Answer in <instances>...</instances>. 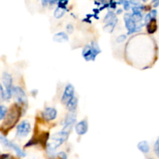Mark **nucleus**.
Segmentation results:
<instances>
[{
  "label": "nucleus",
  "instance_id": "8",
  "mask_svg": "<svg viewBox=\"0 0 159 159\" xmlns=\"http://www.w3.org/2000/svg\"><path fill=\"white\" fill-rule=\"evenodd\" d=\"M74 93H75V88L71 84H68L66 85L64 91L63 96L61 98V102L62 103L66 104L74 97Z\"/></svg>",
  "mask_w": 159,
  "mask_h": 159
},
{
  "label": "nucleus",
  "instance_id": "27",
  "mask_svg": "<svg viewBox=\"0 0 159 159\" xmlns=\"http://www.w3.org/2000/svg\"><path fill=\"white\" fill-rule=\"evenodd\" d=\"M0 159H13V158L9 154H3L0 155Z\"/></svg>",
  "mask_w": 159,
  "mask_h": 159
},
{
  "label": "nucleus",
  "instance_id": "28",
  "mask_svg": "<svg viewBox=\"0 0 159 159\" xmlns=\"http://www.w3.org/2000/svg\"><path fill=\"white\" fill-rule=\"evenodd\" d=\"M130 7V2L128 1H125L124 2V8L125 10H129Z\"/></svg>",
  "mask_w": 159,
  "mask_h": 159
},
{
  "label": "nucleus",
  "instance_id": "7",
  "mask_svg": "<svg viewBox=\"0 0 159 159\" xmlns=\"http://www.w3.org/2000/svg\"><path fill=\"white\" fill-rule=\"evenodd\" d=\"M13 94L19 103L23 104V105L27 104V96H26L25 91L21 87H13Z\"/></svg>",
  "mask_w": 159,
  "mask_h": 159
},
{
  "label": "nucleus",
  "instance_id": "6",
  "mask_svg": "<svg viewBox=\"0 0 159 159\" xmlns=\"http://www.w3.org/2000/svg\"><path fill=\"white\" fill-rule=\"evenodd\" d=\"M124 22H125L126 28L128 30V34H132L133 33L137 31V24L133 18V16L131 14L126 13L124 15Z\"/></svg>",
  "mask_w": 159,
  "mask_h": 159
},
{
  "label": "nucleus",
  "instance_id": "32",
  "mask_svg": "<svg viewBox=\"0 0 159 159\" xmlns=\"http://www.w3.org/2000/svg\"><path fill=\"white\" fill-rule=\"evenodd\" d=\"M121 12H122V10H121V9H119V10L117 11V14H120V13H121Z\"/></svg>",
  "mask_w": 159,
  "mask_h": 159
},
{
  "label": "nucleus",
  "instance_id": "22",
  "mask_svg": "<svg viewBox=\"0 0 159 159\" xmlns=\"http://www.w3.org/2000/svg\"><path fill=\"white\" fill-rule=\"evenodd\" d=\"M7 114V108L2 105H0V120L4 119Z\"/></svg>",
  "mask_w": 159,
  "mask_h": 159
},
{
  "label": "nucleus",
  "instance_id": "18",
  "mask_svg": "<svg viewBox=\"0 0 159 159\" xmlns=\"http://www.w3.org/2000/svg\"><path fill=\"white\" fill-rule=\"evenodd\" d=\"M156 16H157V11L155 10V9L152 10L148 14H147L145 18H144V22H145L146 24H148V23L152 20L156 18Z\"/></svg>",
  "mask_w": 159,
  "mask_h": 159
},
{
  "label": "nucleus",
  "instance_id": "14",
  "mask_svg": "<svg viewBox=\"0 0 159 159\" xmlns=\"http://www.w3.org/2000/svg\"><path fill=\"white\" fill-rule=\"evenodd\" d=\"M78 106V99L76 97H73L69 102L67 103V108L70 112H75Z\"/></svg>",
  "mask_w": 159,
  "mask_h": 159
},
{
  "label": "nucleus",
  "instance_id": "37",
  "mask_svg": "<svg viewBox=\"0 0 159 159\" xmlns=\"http://www.w3.org/2000/svg\"><path fill=\"white\" fill-rule=\"evenodd\" d=\"M158 140H159V139H158Z\"/></svg>",
  "mask_w": 159,
  "mask_h": 159
},
{
  "label": "nucleus",
  "instance_id": "33",
  "mask_svg": "<svg viewBox=\"0 0 159 159\" xmlns=\"http://www.w3.org/2000/svg\"><path fill=\"white\" fill-rule=\"evenodd\" d=\"M158 1H159V0H153V2H156Z\"/></svg>",
  "mask_w": 159,
  "mask_h": 159
},
{
  "label": "nucleus",
  "instance_id": "12",
  "mask_svg": "<svg viewBox=\"0 0 159 159\" xmlns=\"http://www.w3.org/2000/svg\"><path fill=\"white\" fill-rule=\"evenodd\" d=\"M88 130V124L85 120L78 123L75 126V131L79 135H84Z\"/></svg>",
  "mask_w": 159,
  "mask_h": 159
},
{
  "label": "nucleus",
  "instance_id": "11",
  "mask_svg": "<svg viewBox=\"0 0 159 159\" xmlns=\"http://www.w3.org/2000/svg\"><path fill=\"white\" fill-rule=\"evenodd\" d=\"M43 116L47 120H54L57 117V110L52 107H48L43 111Z\"/></svg>",
  "mask_w": 159,
  "mask_h": 159
},
{
  "label": "nucleus",
  "instance_id": "36",
  "mask_svg": "<svg viewBox=\"0 0 159 159\" xmlns=\"http://www.w3.org/2000/svg\"><path fill=\"white\" fill-rule=\"evenodd\" d=\"M59 1H60V0H59Z\"/></svg>",
  "mask_w": 159,
  "mask_h": 159
},
{
  "label": "nucleus",
  "instance_id": "4",
  "mask_svg": "<svg viewBox=\"0 0 159 159\" xmlns=\"http://www.w3.org/2000/svg\"><path fill=\"white\" fill-rule=\"evenodd\" d=\"M3 84L6 87V99H9L13 93L12 88V78L9 73H4L2 76Z\"/></svg>",
  "mask_w": 159,
  "mask_h": 159
},
{
  "label": "nucleus",
  "instance_id": "9",
  "mask_svg": "<svg viewBox=\"0 0 159 159\" xmlns=\"http://www.w3.org/2000/svg\"><path fill=\"white\" fill-rule=\"evenodd\" d=\"M76 121V114L75 112H71L67 116L65 120V127H64L63 130L67 131L69 133L71 130V127L74 125V124Z\"/></svg>",
  "mask_w": 159,
  "mask_h": 159
},
{
  "label": "nucleus",
  "instance_id": "10",
  "mask_svg": "<svg viewBox=\"0 0 159 159\" xmlns=\"http://www.w3.org/2000/svg\"><path fill=\"white\" fill-rule=\"evenodd\" d=\"M82 57H84L86 61H95L96 55L93 53V50L90 45H86L84 47L83 50H82Z\"/></svg>",
  "mask_w": 159,
  "mask_h": 159
},
{
  "label": "nucleus",
  "instance_id": "2",
  "mask_svg": "<svg viewBox=\"0 0 159 159\" xmlns=\"http://www.w3.org/2000/svg\"><path fill=\"white\" fill-rule=\"evenodd\" d=\"M68 134H69L68 132L65 131V130H62L61 131L57 132L55 134L53 135L51 138L52 142L48 144V151L51 152H54L57 148H58L61 144H63V143L68 139Z\"/></svg>",
  "mask_w": 159,
  "mask_h": 159
},
{
  "label": "nucleus",
  "instance_id": "35",
  "mask_svg": "<svg viewBox=\"0 0 159 159\" xmlns=\"http://www.w3.org/2000/svg\"><path fill=\"white\" fill-rule=\"evenodd\" d=\"M142 1H144V2H146V1H147V0H142Z\"/></svg>",
  "mask_w": 159,
  "mask_h": 159
},
{
  "label": "nucleus",
  "instance_id": "5",
  "mask_svg": "<svg viewBox=\"0 0 159 159\" xmlns=\"http://www.w3.org/2000/svg\"><path fill=\"white\" fill-rule=\"evenodd\" d=\"M31 130V126L30 123L26 120H23L17 126L16 135L19 138H25L30 134Z\"/></svg>",
  "mask_w": 159,
  "mask_h": 159
},
{
  "label": "nucleus",
  "instance_id": "31",
  "mask_svg": "<svg viewBox=\"0 0 159 159\" xmlns=\"http://www.w3.org/2000/svg\"><path fill=\"white\" fill-rule=\"evenodd\" d=\"M158 6H159V1L156 2H155V4H154V6H155V7H158Z\"/></svg>",
  "mask_w": 159,
  "mask_h": 159
},
{
  "label": "nucleus",
  "instance_id": "16",
  "mask_svg": "<svg viewBox=\"0 0 159 159\" xmlns=\"http://www.w3.org/2000/svg\"><path fill=\"white\" fill-rule=\"evenodd\" d=\"M138 148L139 149L141 152L145 154L148 153L149 150H150V147H149L148 143L146 141H143L138 143Z\"/></svg>",
  "mask_w": 159,
  "mask_h": 159
},
{
  "label": "nucleus",
  "instance_id": "30",
  "mask_svg": "<svg viewBox=\"0 0 159 159\" xmlns=\"http://www.w3.org/2000/svg\"><path fill=\"white\" fill-rule=\"evenodd\" d=\"M67 30H68V32L70 33V34H71V33H72V31H73L72 25L68 24V26H67Z\"/></svg>",
  "mask_w": 159,
  "mask_h": 159
},
{
  "label": "nucleus",
  "instance_id": "26",
  "mask_svg": "<svg viewBox=\"0 0 159 159\" xmlns=\"http://www.w3.org/2000/svg\"><path fill=\"white\" fill-rule=\"evenodd\" d=\"M126 39H127V37H126L125 35H120L117 37V39H116V42L119 43H123Z\"/></svg>",
  "mask_w": 159,
  "mask_h": 159
},
{
  "label": "nucleus",
  "instance_id": "29",
  "mask_svg": "<svg viewBox=\"0 0 159 159\" xmlns=\"http://www.w3.org/2000/svg\"><path fill=\"white\" fill-rule=\"evenodd\" d=\"M57 156L60 158V159H67V155L63 152H59V153L57 154Z\"/></svg>",
  "mask_w": 159,
  "mask_h": 159
},
{
  "label": "nucleus",
  "instance_id": "19",
  "mask_svg": "<svg viewBox=\"0 0 159 159\" xmlns=\"http://www.w3.org/2000/svg\"><path fill=\"white\" fill-rule=\"evenodd\" d=\"M91 48H92V50H93V53H94L95 54H96V56H97L98 54H99V53L101 52V49L100 48H99V44H98L97 43H96V41H92L91 42Z\"/></svg>",
  "mask_w": 159,
  "mask_h": 159
},
{
  "label": "nucleus",
  "instance_id": "23",
  "mask_svg": "<svg viewBox=\"0 0 159 159\" xmlns=\"http://www.w3.org/2000/svg\"><path fill=\"white\" fill-rule=\"evenodd\" d=\"M67 3H68V0H60L58 3V7L65 9L66 8Z\"/></svg>",
  "mask_w": 159,
  "mask_h": 159
},
{
  "label": "nucleus",
  "instance_id": "13",
  "mask_svg": "<svg viewBox=\"0 0 159 159\" xmlns=\"http://www.w3.org/2000/svg\"><path fill=\"white\" fill-rule=\"evenodd\" d=\"M53 40L57 43H62V42L68 41V37L65 32H59L57 34H54Z\"/></svg>",
  "mask_w": 159,
  "mask_h": 159
},
{
  "label": "nucleus",
  "instance_id": "1",
  "mask_svg": "<svg viewBox=\"0 0 159 159\" xmlns=\"http://www.w3.org/2000/svg\"><path fill=\"white\" fill-rule=\"evenodd\" d=\"M21 116V109L17 104H14L10 107L9 112L5 117L2 125L0 127L2 131H9L16 124Z\"/></svg>",
  "mask_w": 159,
  "mask_h": 159
},
{
  "label": "nucleus",
  "instance_id": "25",
  "mask_svg": "<svg viewBox=\"0 0 159 159\" xmlns=\"http://www.w3.org/2000/svg\"><path fill=\"white\" fill-rule=\"evenodd\" d=\"M155 152L158 158H159V140H158L155 144Z\"/></svg>",
  "mask_w": 159,
  "mask_h": 159
},
{
  "label": "nucleus",
  "instance_id": "17",
  "mask_svg": "<svg viewBox=\"0 0 159 159\" xmlns=\"http://www.w3.org/2000/svg\"><path fill=\"white\" fill-rule=\"evenodd\" d=\"M117 21H118L117 18H115L113 20H112V21L107 23V25L104 26V30H105L108 33L113 32V30H114L115 26H116V23H117Z\"/></svg>",
  "mask_w": 159,
  "mask_h": 159
},
{
  "label": "nucleus",
  "instance_id": "20",
  "mask_svg": "<svg viewBox=\"0 0 159 159\" xmlns=\"http://www.w3.org/2000/svg\"><path fill=\"white\" fill-rule=\"evenodd\" d=\"M115 18H116V17L114 12H113V11H110V12H107V14L106 15L105 18H104V22H106V23H109V22L114 20Z\"/></svg>",
  "mask_w": 159,
  "mask_h": 159
},
{
  "label": "nucleus",
  "instance_id": "24",
  "mask_svg": "<svg viewBox=\"0 0 159 159\" xmlns=\"http://www.w3.org/2000/svg\"><path fill=\"white\" fill-rule=\"evenodd\" d=\"M6 99V92H4L2 88V85L0 83V99Z\"/></svg>",
  "mask_w": 159,
  "mask_h": 159
},
{
  "label": "nucleus",
  "instance_id": "15",
  "mask_svg": "<svg viewBox=\"0 0 159 159\" xmlns=\"http://www.w3.org/2000/svg\"><path fill=\"white\" fill-rule=\"evenodd\" d=\"M147 30L149 34H154L157 30L156 19H153L147 24Z\"/></svg>",
  "mask_w": 159,
  "mask_h": 159
},
{
  "label": "nucleus",
  "instance_id": "34",
  "mask_svg": "<svg viewBox=\"0 0 159 159\" xmlns=\"http://www.w3.org/2000/svg\"><path fill=\"white\" fill-rule=\"evenodd\" d=\"M120 1H121V2H125L126 0H120Z\"/></svg>",
  "mask_w": 159,
  "mask_h": 159
},
{
  "label": "nucleus",
  "instance_id": "21",
  "mask_svg": "<svg viewBox=\"0 0 159 159\" xmlns=\"http://www.w3.org/2000/svg\"><path fill=\"white\" fill-rule=\"evenodd\" d=\"M64 14H65V9H62V8L57 7V9H55V11H54V16L55 18L60 19L61 17L63 16Z\"/></svg>",
  "mask_w": 159,
  "mask_h": 159
},
{
  "label": "nucleus",
  "instance_id": "3",
  "mask_svg": "<svg viewBox=\"0 0 159 159\" xmlns=\"http://www.w3.org/2000/svg\"><path fill=\"white\" fill-rule=\"evenodd\" d=\"M0 143H1L2 145L4 146L6 148H11L12 149V150L15 151V152L16 153V155H18L19 157L23 158V157L26 156V153H25L17 144L11 142L10 141H9V140L6 138V137L2 136V135L0 136Z\"/></svg>",
  "mask_w": 159,
  "mask_h": 159
}]
</instances>
